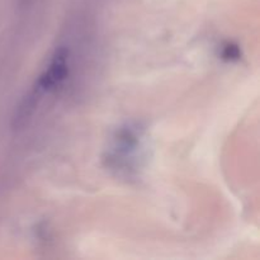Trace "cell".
I'll return each instance as SVG.
<instances>
[{
  "instance_id": "2",
  "label": "cell",
  "mask_w": 260,
  "mask_h": 260,
  "mask_svg": "<svg viewBox=\"0 0 260 260\" xmlns=\"http://www.w3.org/2000/svg\"><path fill=\"white\" fill-rule=\"evenodd\" d=\"M69 75V51L65 47H60L52 55L50 63L46 70L38 78L36 86L28 96L37 102L43 94L56 90L65 81Z\"/></svg>"
},
{
  "instance_id": "3",
  "label": "cell",
  "mask_w": 260,
  "mask_h": 260,
  "mask_svg": "<svg viewBox=\"0 0 260 260\" xmlns=\"http://www.w3.org/2000/svg\"><path fill=\"white\" fill-rule=\"evenodd\" d=\"M222 56H223V58H226V60H238L239 58L238 46L228 45L225 48H223Z\"/></svg>"
},
{
  "instance_id": "1",
  "label": "cell",
  "mask_w": 260,
  "mask_h": 260,
  "mask_svg": "<svg viewBox=\"0 0 260 260\" xmlns=\"http://www.w3.org/2000/svg\"><path fill=\"white\" fill-rule=\"evenodd\" d=\"M140 137L141 134L137 131L136 127H122L117 132L106 159L111 169L123 173L134 170L135 165L137 164V155L141 146Z\"/></svg>"
}]
</instances>
